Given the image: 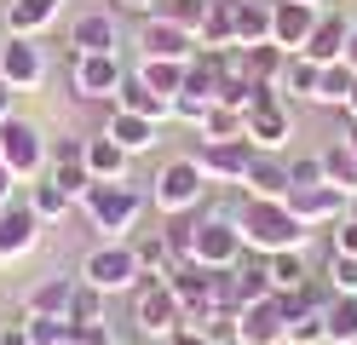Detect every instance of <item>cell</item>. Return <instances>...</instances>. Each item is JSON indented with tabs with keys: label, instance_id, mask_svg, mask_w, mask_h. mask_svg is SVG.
<instances>
[{
	"label": "cell",
	"instance_id": "1",
	"mask_svg": "<svg viewBox=\"0 0 357 345\" xmlns=\"http://www.w3.org/2000/svg\"><path fill=\"white\" fill-rule=\"evenodd\" d=\"M236 224H242V242H248L254 253H282V247H300L305 242V224L288 213V201L248 196V213H242Z\"/></svg>",
	"mask_w": 357,
	"mask_h": 345
},
{
	"label": "cell",
	"instance_id": "2",
	"mask_svg": "<svg viewBox=\"0 0 357 345\" xmlns=\"http://www.w3.org/2000/svg\"><path fill=\"white\" fill-rule=\"evenodd\" d=\"M86 201V219H93V230H104L109 242H121L132 224H139V190H127L121 178H93V190L81 196Z\"/></svg>",
	"mask_w": 357,
	"mask_h": 345
},
{
	"label": "cell",
	"instance_id": "3",
	"mask_svg": "<svg viewBox=\"0 0 357 345\" xmlns=\"http://www.w3.org/2000/svg\"><path fill=\"white\" fill-rule=\"evenodd\" d=\"M150 184H155L150 201L162 207V213H190V207H202L208 173H202V161H196V155H173V161H162V167H155Z\"/></svg>",
	"mask_w": 357,
	"mask_h": 345
},
{
	"label": "cell",
	"instance_id": "4",
	"mask_svg": "<svg viewBox=\"0 0 357 345\" xmlns=\"http://www.w3.org/2000/svg\"><path fill=\"white\" fill-rule=\"evenodd\" d=\"M139 253H132V242H104L86 253L81 265V282H93L98 293H121V288H139Z\"/></svg>",
	"mask_w": 357,
	"mask_h": 345
},
{
	"label": "cell",
	"instance_id": "5",
	"mask_svg": "<svg viewBox=\"0 0 357 345\" xmlns=\"http://www.w3.org/2000/svg\"><path fill=\"white\" fill-rule=\"evenodd\" d=\"M242 253H248V242H242V224L231 219H208L196 224V247H190V265H208V270H236Z\"/></svg>",
	"mask_w": 357,
	"mask_h": 345
},
{
	"label": "cell",
	"instance_id": "6",
	"mask_svg": "<svg viewBox=\"0 0 357 345\" xmlns=\"http://www.w3.org/2000/svg\"><path fill=\"white\" fill-rule=\"evenodd\" d=\"M0 161H6L24 184L40 178V173H47V138H40V127L6 115V121H0Z\"/></svg>",
	"mask_w": 357,
	"mask_h": 345
},
{
	"label": "cell",
	"instance_id": "7",
	"mask_svg": "<svg viewBox=\"0 0 357 345\" xmlns=\"http://www.w3.org/2000/svg\"><path fill=\"white\" fill-rule=\"evenodd\" d=\"M132 322H139L144 334H155V339H167L173 328H185V305H178V293H173V282H144L139 293H132Z\"/></svg>",
	"mask_w": 357,
	"mask_h": 345
},
{
	"label": "cell",
	"instance_id": "8",
	"mask_svg": "<svg viewBox=\"0 0 357 345\" xmlns=\"http://www.w3.org/2000/svg\"><path fill=\"white\" fill-rule=\"evenodd\" d=\"M231 334H236V345H282V339H288V316L277 311V293H265V299H254V305H242Z\"/></svg>",
	"mask_w": 357,
	"mask_h": 345
},
{
	"label": "cell",
	"instance_id": "9",
	"mask_svg": "<svg viewBox=\"0 0 357 345\" xmlns=\"http://www.w3.org/2000/svg\"><path fill=\"white\" fill-rule=\"evenodd\" d=\"M0 81H12L17 92H35L40 81H47V58H40L35 35H12L6 46H0Z\"/></svg>",
	"mask_w": 357,
	"mask_h": 345
},
{
	"label": "cell",
	"instance_id": "10",
	"mask_svg": "<svg viewBox=\"0 0 357 345\" xmlns=\"http://www.w3.org/2000/svg\"><path fill=\"white\" fill-rule=\"evenodd\" d=\"M70 81H75L81 98H116L121 81H127V69H121V58H116V52H81Z\"/></svg>",
	"mask_w": 357,
	"mask_h": 345
},
{
	"label": "cell",
	"instance_id": "11",
	"mask_svg": "<svg viewBox=\"0 0 357 345\" xmlns=\"http://www.w3.org/2000/svg\"><path fill=\"white\" fill-rule=\"evenodd\" d=\"M317 0H277L271 12V40L282 46V52H300V46L311 40V29H317Z\"/></svg>",
	"mask_w": 357,
	"mask_h": 345
},
{
	"label": "cell",
	"instance_id": "12",
	"mask_svg": "<svg viewBox=\"0 0 357 345\" xmlns=\"http://www.w3.org/2000/svg\"><path fill=\"white\" fill-rule=\"evenodd\" d=\"M254 138H219V144H208L202 155H196V161H202V173L208 178H225V184H242V178H248V167H254Z\"/></svg>",
	"mask_w": 357,
	"mask_h": 345
},
{
	"label": "cell",
	"instance_id": "13",
	"mask_svg": "<svg viewBox=\"0 0 357 345\" xmlns=\"http://www.w3.org/2000/svg\"><path fill=\"white\" fill-rule=\"evenodd\" d=\"M346 196L351 190H340V184H305V190H288L282 201H288V213H294L300 224H323V219L346 213Z\"/></svg>",
	"mask_w": 357,
	"mask_h": 345
},
{
	"label": "cell",
	"instance_id": "14",
	"mask_svg": "<svg viewBox=\"0 0 357 345\" xmlns=\"http://www.w3.org/2000/svg\"><path fill=\"white\" fill-rule=\"evenodd\" d=\"M139 46H144V58H173V63H190L196 52H202V40L185 35V29L167 23V17H150L144 35H139Z\"/></svg>",
	"mask_w": 357,
	"mask_h": 345
},
{
	"label": "cell",
	"instance_id": "15",
	"mask_svg": "<svg viewBox=\"0 0 357 345\" xmlns=\"http://www.w3.org/2000/svg\"><path fill=\"white\" fill-rule=\"evenodd\" d=\"M40 242V219L29 213V201L17 196L12 207H0V259H17Z\"/></svg>",
	"mask_w": 357,
	"mask_h": 345
},
{
	"label": "cell",
	"instance_id": "16",
	"mask_svg": "<svg viewBox=\"0 0 357 345\" xmlns=\"http://www.w3.org/2000/svg\"><path fill=\"white\" fill-rule=\"evenodd\" d=\"M346 40H351L346 12H323V17H317V29H311V40L300 46V52H305L311 63H340V58H346Z\"/></svg>",
	"mask_w": 357,
	"mask_h": 345
},
{
	"label": "cell",
	"instance_id": "17",
	"mask_svg": "<svg viewBox=\"0 0 357 345\" xmlns=\"http://www.w3.org/2000/svg\"><path fill=\"white\" fill-rule=\"evenodd\" d=\"M242 121H248V138H254V150H277L282 138H288V104L282 98H271V104H248L242 109Z\"/></svg>",
	"mask_w": 357,
	"mask_h": 345
},
{
	"label": "cell",
	"instance_id": "18",
	"mask_svg": "<svg viewBox=\"0 0 357 345\" xmlns=\"http://www.w3.org/2000/svg\"><path fill=\"white\" fill-rule=\"evenodd\" d=\"M70 46H75V58L81 52H116V12H81L70 23Z\"/></svg>",
	"mask_w": 357,
	"mask_h": 345
},
{
	"label": "cell",
	"instance_id": "19",
	"mask_svg": "<svg viewBox=\"0 0 357 345\" xmlns=\"http://www.w3.org/2000/svg\"><path fill=\"white\" fill-rule=\"evenodd\" d=\"M104 132L116 138L127 155H139V150H150L155 138H162V121H150V115H132V109H121V104H116V115L104 121Z\"/></svg>",
	"mask_w": 357,
	"mask_h": 345
},
{
	"label": "cell",
	"instance_id": "20",
	"mask_svg": "<svg viewBox=\"0 0 357 345\" xmlns=\"http://www.w3.org/2000/svg\"><path fill=\"white\" fill-rule=\"evenodd\" d=\"M248 196H265V201H282L288 196V161H277V155H254V167H248Z\"/></svg>",
	"mask_w": 357,
	"mask_h": 345
},
{
	"label": "cell",
	"instance_id": "21",
	"mask_svg": "<svg viewBox=\"0 0 357 345\" xmlns=\"http://www.w3.org/2000/svg\"><path fill=\"white\" fill-rule=\"evenodd\" d=\"M271 12H277V0H242L236 6V46H265L271 40Z\"/></svg>",
	"mask_w": 357,
	"mask_h": 345
},
{
	"label": "cell",
	"instance_id": "22",
	"mask_svg": "<svg viewBox=\"0 0 357 345\" xmlns=\"http://www.w3.org/2000/svg\"><path fill=\"white\" fill-rule=\"evenodd\" d=\"M24 201H29V213H35L40 224H52V219H63V213H70V207H75V201L63 196L58 184L47 178V173H40V178H29V184H24Z\"/></svg>",
	"mask_w": 357,
	"mask_h": 345
},
{
	"label": "cell",
	"instance_id": "23",
	"mask_svg": "<svg viewBox=\"0 0 357 345\" xmlns=\"http://www.w3.org/2000/svg\"><path fill=\"white\" fill-rule=\"evenodd\" d=\"M116 104H121V109H132V115H150V121H167V115H173V98H162V92H150V86H144L139 75H127V81H121Z\"/></svg>",
	"mask_w": 357,
	"mask_h": 345
},
{
	"label": "cell",
	"instance_id": "24",
	"mask_svg": "<svg viewBox=\"0 0 357 345\" xmlns=\"http://www.w3.org/2000/svg\"><path fill=\"white\" fill-rule=\"evenodd\" d=\"M58 6H63V0H12V6H6V29L12 35H40L58 17Z\"/></svg>",
	"mask_w": 357,
	"mask_h": 345
},
{
	"label": "cell",
	"instance_id": "25",
	"mask_svg": "<svg viewBox=\"0 0 357 345\" xmlns=\"http://www.w3.org/2000/svg\"><path fill=\"white\" fill-rule=\"evenodd\" d=\"M265 276H271V293H294V288L311 282V276H305V259H300V247L265 253Z\"/></svg>",
	"mask_w": 357,
	"mask_h": 345
},
{
	"label": "cell",
	"instance_id": "26",
	"mask_svg": "<svg viewBox=\"0 0 357 345\" xmlns=\"http://www.w3.org/2000/svg\"><path fill=\"white\" fill-rule=\"evenodd\" d=\"M328 322V345H357V293H334L323 305Z\"/></svg>",
	"mask_w": 357,
	"mask_h": 345
},
{
	"label": "cell",
	"instance_id": "27",
	"mask_svg": "<svg viewBox=\"0 0 357 345\" xmlns=\"http://www.w3.org/2000/svg\"><path fill=\"white\" fill-rule=\"evenodd\" d=\"M86 173H93V178H121V173H127V150H121L109 132L86 138Z\"/></svg>",
	"mask_w": 357,
	"mask_h": 345
},
{
	"label": "cell",
	"instance_id": "28",
	"mask_svg": "<svg viewBox=\"0 0 357 345\" xmlns=\"http://www.w3.org/2000/svg\"><path fill=\"white\" fill-rule=\"evenodd\" d=\"M81 282H70V276H52L47 288L29 293V316H70V299H75Z\"/></svg>",
	"mask_w": 357,
	"mask_h": 345
},
{
	"label": "cell",
	"instance_id": "29",
	"mask_svg": "<svg viewBox=\"0 0 357 345\" xmlns=\"http://www.w3.org/2000/svg\"><path fill=\"white\" fill-rule=\"evenodd\" d=\"M139 81L150 92H162V98H178L185 92V63H173V58H144L139 63Z\"/></svg>",
	"mask_w": 357,
	"mask_h": 345
},
{
	"label": "cell",
	"instance_id": "30",
	"mask_svg": "<svg viewBox=\"0 0 357 345\" xmlns=\"http://www.w3.org/2000/svg\"><path fill=\"white\" fill-rule=\"evenodd\" d=\"M317 81H323V63H311L305 52H288V63H282V92H305V98H317Z\"/></svg>",
	"mask_w": 357,
	"mask_h": 345
},
{
	"label": "cell",
	"instance_id": "31",
	"mask_svg": "<svg viewBox=\"0 0 357 345\" xmlns=\"http://www.w3.org/2000/svg\"><path fill=\"white\" fill-rule=\"evenodd\" d=\"M132 253H139V270H155L162 282H167L178 265H185V259H178V253L167 247V236H144V242H132Z\"/></svg>",
	"mask_w": 357,
	"mask_h": 345
},
{
	"label": "cell",
	"instance_id": "32",
	"mask_svg": "<svg viewBox=\"0 0 357 345\" xmlns=\"http://www.w3.org/2000/svg\"><path fill=\"white\" fill-rule=\"evenodd\" d=\"M357 86V69L340 58V63H323V81H317V104H346Z\"/></svg>",
	"mask_w": 357,
	"mask_h": 345
},
{
	"label": "cell",
	"instance_id": "33",
	"mask_svg": "<svg viewBox=\"0 0 357 345\" xmlns=\"http://www.w3.org/2000/svg\"><path fill=\"white\" fill-rule=\"evenodd\" d=\"M323 178L357 196V155L346 150V138H340V144H328V150H323Z\"/></svg>",
	"mask_w": 357,
	"mask_h": 345
},
{
	"label": "cell",
	"instance_id": "34",
	"mask_svg": "<svg viewBox=\"0 0 357 345\" xmlns=\"http://www.w3.org/2000/svg\"><path fill=\"white\" fill-rule=\"evenodd\" d=\"M208 6H213V0H162V17H167V23H178L185 35H196V40H202Z\"/></svg>",
	"mask_w": 357,
	"mask_h": 345
},
{
	"label": "cell",
	"instance_id": "35",
	"mask_svg": "<svg viewBox=\"0 0 357 345\" xmlns=\"http://www.w3.org/2000/svg\"><path fill=\"white\" fill-rule=\"evenodd\" d=\"M202 138H208V144H219V138H248V121H242V109L213 104L208 121H202Z\"/></svg>",
	"mask_w": 357,
	"mask_h": 345
},
{
	"label": "cell",
	"instance_id": "36",
	"mask_svg": "<svg viewBox=\"0 0 357 345\" xmlns=\"http://www.w3.org/2000/svg\"><path fill=\"white\" fill-rule=\"evenodd\" d=\"M29 345H75V322L70 316H29Z\"/></svg>",
	"mask_w": 357,
	"mask_h": 345
},
{
	"label": "cell",
	"instance_id": "37",
	"mask_svg": "<svg viewBox=\"0 0 357 345\" xmlns=\"http://www.w3.org/2000/svg\"><path fill=\"white\" fill-rule=\"evenodd\" d=\"M47 178H52L70 201H81L86 190H93V173H86V161H58V167H47Z\"/></svg>",
	"mask_w": 357,
	"mask_h": 345
},
{
	"label": "cell",
	"instance_id": "38",
	"mask_svg": "<svg viewBox=\"0 0 357 345\" xmlns=\"http://www.w3.org/2000/svg\"><path fill=\"white\" fill-rule=\"evenodd\" d=\"M104 299L109 293H98L93 282H81L75 299H70V322H75V328H81V322H104Z\"/></svg>",
	"mask_w": 357,
	"mask_h": 345
},
{
	"label": "cell",
	"instance_id": "39",
	"mask_svg": "<svg viewBox=\"0 0 357 345\" xmlns=\"http://www.w3.org/2000/svg\"><path fill=\"white\" fill-rule=\"evenodd\" d=\"M288 339H294V345H323V339H328V322H323V311H305V316H294V322H288Z\"/></svg>",
	"mask_w": 357,
	"mask_h": 345
},
{
	"label": "cell",
	"instance_id": "40",
	"mask_svg": "<svg viewBox=\"0 0 357 345\" xmlns=\"http://www.w3.org/2000/svg\"><path fill=\"white\" fill-rule=\"evenodd\" d=\"M305 184H328L323 178V155H294L288 161V190H305Z\"/></svg>",
	"mask_w": 357,
	"mask_h": 345
},
{
	"label": "cell",
	"instance_id": "41",
	"mask_svg": "<svg viewBox=\"0 0 357 345\" xmlns=\"http://www.w3.org/2000/svg\"><path fill=\"white\" fill-rule=\"evenodd\" d=\"M328 282H334V293H357V259L328 253Z\"/></svg>",
	"mask_w": 357,
	"mask_h": 345
},
{
	"label": "cell",
	"instance_id": "42",
	"mask_svg": "<svg viewBox=\"0 0 357 345\" xmlns=\"http://www.w3.org/2000/svg\"><path fill=\"white\" fill-rule=\"evenodd\" d=\"M208 98H190V92H178V98H173V115H178V121H190V127H202L208 121Z\"/></svg>",
	"mask_w": 357,
	"mask_h": 345
},
{
	"label": "cell",
	"instance_id": "43",
	"mask_svg": "<svg viewBox=\"0 0 357 345\" xmlns=\"http://www.w3.org/2000/svg\"><path fill=\"white\" fill-rule=\"evenodd\" d=\"M58 161H86V138H58V144H47V167H58Z\"/></svg>",
	"mask_w": 357,
	"mask_h": 345
},
{
	"label": "cell",
	"instance_id": "44",
	"mask_svg": "<svg viewBox=\"0 0 357 345\" xmlns=\"http://www.w3.org/2000/svg\"><path fill=\"white\" fill-rule=\"evenodd\" d=\"M75 345H116V334H109V322H81Z\"/></svg>",
	"mask_w": 357,
	"mask_h": 345
},
{
	"label": "cell",
	"instance_id": "45",
	"mask_svg": "<svg viewBox=\"0 0 357 345\" xmlns=\"http://www.w3.org/2000/svg\"><path fill=\"white\" fill-rule=\"evenodd\" d=\"M334 253L357 259V219H340V224H334Z\"/></svg>",
	"mask_w": 357,
	"mask_h": 345
},
{
	"label": "cell",
	"instance_id": "46",
	"mask_svg": "<svg viewBox=\"0 0 357 345\" xmlns=\"http://www.w3.org/2000/svg\"><path fill=\"white\" fill-rule=\"evenodd\" d=\"M162 345H213V339H208V334H196L190 322H185V328H173V334H167Z\"/></svg>",
	"mask_w": 357,
	"mask_h": 345
},
{
	"label": "cell",
	"instance_id": "47",
	"mask_svg": "<svg viewBox=\"0 0 357 345\" xmlns=\"http://www.w3.org/2000/svg\"><path fill=\"white\" fill-rule=\"evenodd\" d=\"M12 201H17V173L0 161V207H12Z\"/></svg>",
	"mask_w": 357,
	"mask_h": 345
},
{
	"label": "cell",
	"instance_id": "48",
	"mask_svg": "<svg viewBox=\"0 0 357 345\" xmlns=\"http://www.w3.org/2000/svg\"><path fill=\"white\" fill-rule=\"evenodd\" d=\"M0 345H29V328H24V322H12V328H0Z\"/></svg>",
	"mask_w": 357,
	"mask_h": 345
},
{
	"label": "cell",
	"instance_id": "49",
	"mask_svg": "<svg viewBox=\"0 0 357 345\" xmlns=\"http://www.w3.org/2000/svg\"><path fill=\"white\" fill-rule=\"evenodd\" d=\"M12 104H17V86H12V81H0V121L12 115Z\"/></svg>",
	"mask_w": 357,
	"mask_h": 345
},
{
	"label": "cell",
	"instance_id": "50",
	"mask_svg": "<svg viewBox=\"0 0 357 345\" xmlns=\"http://www.w3.org/2000/svg\"><path fill=\"white\" fill-rule=\"evenodd\" d=\"M121 6H127V12H155L162 0H121Z\"/></svg>",
	"mask_w": 357,
	"mask_h": 345
},
{
	"label": "cell",
	"instance_id": "51",
	"mask_svg": "<svg viewBox=\"0 0 357 345\" xmlns=\"http://www.w3.org/2000/svg\"><path fill=\"white\" fill-rule=\"evenodd\" d=\"M346 63L357 69V29H351V40H346Z\"/></svg>",
	"mask_w": 357,
	"mask_h": 345
},
{
	"label": "cell",
	"instance_id": "52",
	"mask_svg": "<svg viewBox=\"0 0 357 345\" xmlns=\"http://www.w3.org/2000/svg\"><path fill=\"white\" fill-rule=\"evenodd\" d=\"M346 150L357 155V121H346Z\"/></svg>",
	"mask_w": 357,
	"mask_h": 345
},
{
	"label": "cell",
	"instance_id": "53",
	"mask_svg": "<svg viewBox=\"0 0 357 345\" xmlns=\"http://www.w3.org/2000/svg\"><path fill=\"white\" fill-rule=\"evenodd\" d=\"M346 115H351V121H357V86H351V98H346Z\"/></svg>",
	"mask_w": 357,
	"mask_h": 345
},
{
	"label": "cell",
	"instance_id": "54",
	"mask_svg": "<svg viewBox=\"0 0 357 345\" xmlns=\"http://www.w3.org/2000/svg\"><path fill=\"white\" fill-rule=\"evenodd\" d=\"M351 219H357V196H351Z\"/></svg>",
	"mask_w": 357,
	"mask_h": 345
},
{
	"label": "cell",
	"instance_id": "55",
	"mask_svg": "<svg viewBox=\"0 0 357 345\" xmlns=\"http://www.w3.org/2000/svg\"><path fill=\"white\" fill-rule=\"evenodd\" d=\"M282 345H294V339H282Z\"/></svg>",
	"mask_w": 357,
	"mask_h": 345
},
{
	"label": "cell",
	"instance_id": "56",
	"mask_svg": "<svg viewBox=\"0 0 357 345\" xmlns=\"http://www.w3.org/2000/svg\"><path fill=\"white\" fill-rule=\"evenodd\" d=\"M155 345H162V339H155Z\"/></svg>",
	"mask_w": 357,
	"mask_h": 345
}]
</instances>
